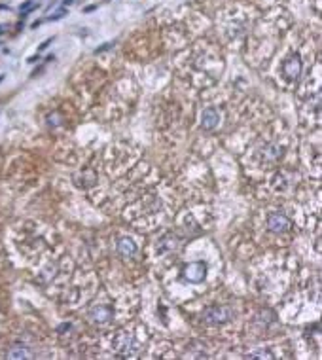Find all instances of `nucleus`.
I'll list each match as a JSON object with an SVG mask.
<instances>
[{
  "label": "nucleus",
  "mask_w": 322,
  "mask_h": 360,
  "mask_svg": "<svg viewBox=\"0 0 322 360\" xmlns=\"http://www.w3.org/2000/svg\"><path fill=\"white\" fill-rule=\"evenodd\" d=\"M235 317V311L229 305H212L203 311V321L211 326H218V324H226L231 318Z\"/></svg>",
  "instance_id": "f257e3e1"
},
{
  "label": "nucleus",
  "mask_w": 322,
  "mask_h": 360,
  "mask_svg": "<svg viewBox=\"0 0 322 360\" xmlns=\"http://www.w3.org/2000/svg\"><path fill=\"white\" fill-rule=\"evenodd\" d=\"M184 279L188 283H192V285H199V283H203L205 277H207V264L205 262H192V264H188L184 267Z\"/></svg>",
  "instance_id": "f03ea898"
},
{
  "label": "nucleus",
  "mask_w": 322,
  "mask_h": 360,
  "mask_svg": "<svg viewBox=\"0 0 322 360\" xmlns=\"http://www.w3.org/2000/svg\"><path fill=\"white\" fill-rule=\"evenodd\" d=\"M301 70H304V63H301V57L297 55V53L288 57L285 61V65H283V72H285V76L288 80H297L301 76Z\"/></svg>",
  "instance_id": "7ed1b4c3"
},
{
  "label": "nucleus",
  "mask_w": 322,
  "mask_h": 360,
  "mask_svg": "<svg viewBox=\"0 0 322 360\" xmlns=\"http://www.w3.org/2000/svg\"><path fill=\"white\" fill-rule=\"evenodd\" d=\"M267 228L269 231L273 233H283L290 228V220L283 214V212H271L269 216H267Z\"/></svg>",
  "instance_id": "20e7f679"
},
{
  "label": "nucleus",
  "mask_w": 322,
  "mask_h": 360,
  "mask_svg": "<svg viewBox=\"0 0 322 360\" xmlns=\"http://www.w3.org/2000/svg\"><path fill=\"white\" fill-rule=\"evenodd\" d=\"M116 347H118V351H124L127 356H133V354L138 351V345H136V342L131 337L129 334H122L118 335V339H116Z\"/></svg>",
  "instance_id": "39448f33"
},
{
  "label": "nucleus",
  "mask_w": 322,
  "mask_h": 360,
  "mask_svg": "<svg viewBox=\"0 0 322 360\" xmlns=\"http://www.w3.org/2000/svg\"><path fill=\"white\" fill-rule=\"evenodd\" d=\"M112 315H114V311H112V307L110 305H103V304H99V305H95L93 309L89 311V317L93 318L95 323H108L112 318Z\"/></svg>",
  "instance_id": "423d86ee"
},
{
  "label": "nucleus",
  "mask_w": 322,
  "mask_h": 360,
  "mask_svg": "<svg viewBox=\"0 0 322 360\" xmlns=\"http://www.w3.org/2000/svg\"><path fill=\"white\" fill-rule=\"evenodd\" d=\"M220 122V116H218L216 108H205L203 114H201V125H203L205 131H212Z\"/></svg>",
  "instance_id": "0eeeda50"
},
{
  "label": "nucleus",
  "mask_w": 322,
  "mask_h": 360,
  "mask_svg": "<svg viewBox=\"0 0 322 360\" xmlns=\"http://www.w3.org/2000/svg\"><path fill=\"white\" fill-rule=\"evenodd\" d=\"M136 250H138V247H136V243L131 239V237H122L118 241V252L119 256H124V258H131V256L136 254Z\"/></svg>",
  "instance_id": "6e6552de"
},
{
  "label": "nucleus",
  "mask_w": 322,
  "mask_h": 360,
  "mask_svg": "<svg viewBox=\"0 0 322 360\" xmlns=\"http://www.w3.org/2000/svg\"><path fill=\"white\" fill-rule=\"evenodd\" d=\"M8 358H13V360H19V358H32V353L29 351L27 345L23 343H15L10 351H8Z\"/></svg>",
  "instance_id": "1a4fd4ad"
},
{
  "label": "nucleus",
  "mask_w": 322,
  "mask_h": 360,
  "mask_svg": "<svg viewBox=\"0 0 322 360\" xmlns=\"http://www.w3.org/2000/svg\"><path fill=\"white\" fill-rule=\"evenodd\" d=\"M38 8V4L36 2H32V0H25L21 6H19V12H21V17H25L27 13L29 12H32V10H36Z\"/></svg>",
  "instance_id": "9d476101"
},
{
  "label": "nucleus",
  "mask_w": 322,
  "mask_h": 360,
  "mask_svg": "<svg viewBox=\"0 0 322 360\" xmlns=\"http://www.w3.org/2000/svg\"><path fill=\"white\" fill-rule=\"evenodd\" d=\"M248 358H273L271 353H250Z\"/></svg>",
  "instance_id": "9b49d317"
},
{
  "label": "nucleus",
  "mask_w": 322,
  "mask_h": 360,
  "mask_svg": "<svg viewBox=\"0 0 322 360\" xmlns=\"http://www.w3.org/2000/svg\"><path fill=\"white\" fill-rule=\"evenodd\" d=\"M65 15H67V10H59V12L53 13L51 17H48V21H57V19H63Z\"/></svg>",
  "instance_id": "f8f14e48"
},
{
  "label": "nucleus",
  "mask_w": 322,
  "mask_h": 360,
  "mask_svg": "<svg viewBox=\"0 0 322 360\" xmlns=\"http://www.w3.org/2000/svg\"><path fill=\"white\" fill-rule=\"evenodd\" d=\"M112 46H114V44H112V42H106V44H103V46H100V48H97V50H95V53H103V51L110 50Z\"/></svg>",
  "instance_id": "ddd939ff"
},
{
  "label": "nucleus",
  "mask_w": 322,
  "mask_h": 360,
  "mask_svg": "<svg viewBox=\"0 0 322 360\" xmlns=\"http://www.w3.org/2000/svg\"><path fill=\"white\" fill-rule=\"evenodd\" d=\"M53 42V38H48V40H44L42 44H40V48H38V51H44V50H48L50 48V44Z\"/></svg>",
  "instance_id": "4468645a"
},
{
  "label": "nucleus",
  "mask_w": 322,
  "mask_h": 360,
  "mask_svg": "<svg viewBox=\"0 0 322 360\" xmlns=\"http://www.w3.org/2000/svg\"><path fill=\"white\" fill-rule=\"evenodd\" d=\"M70 328H72V326H70L68 323H65V324H61V326L57 328V332H59V334H63V332H67V330H70Z\"/></svg>",
  "instance_id": "2eb2a0df"
},
{
  "label": "nucleus",
  "mask_w": 322,
  "mask_h": 360,
  "mask_svg": "<svg viewBox=\"0 0 322 360\" xmlns=\"http://www.w3.org/2000/svg\"><path fill=\"white\" fill-rule=\"evenodd\" d=\"M36 61H40V55H34V57H31V59H29V63H36Z\"/></svg>",
  "instance_id": "dca6fc26"
},
{
  "label": "nucleus",
  "mask_w": 322,
  "mask_h": 360,
  "mask_svg": "<svg viewBox=\"0 0 322 360\" xmlns=\"http://www.w3.org/2000/svg\"><path fill=\"white\" fill-rule=\"evenodd\" d=\"M95 8H97V6H95V4H91V6H87L86 10H84V12H93Z\"/></svg>",
  "instance_id": "f3484780"
},
{
  "label": "nucleus",
  "mask_w": 322,
  "mask_h": 360,
  "mask_svg": "<svg viewBox=\"0 0 322 360\" xmlns=\"http://www.w3.org/2000/svg\"><path fill=\"white\" fill-rule=\"evenodd\" d=\"M72 2H74V0H63V4H65V6H70Z\"/></svg>",
  "instance_id": "a211bd4d"
},
{
  "label": "nucleus",
  "mask_w": 322,
  "mask_h": 360,
  "mask_svg": "<svg viewBox=\"0 0 322 360\" xmlns=\"http://www.w3.org/2000/svg\"><path fill=\"white\" fill-rule=\"evenodd\" d=\"M4 29H6V27H4V25H0V34H2V32H4Z\"/></svg>",
  "instance_id": "6ab92c4d"
}]
</instances>
